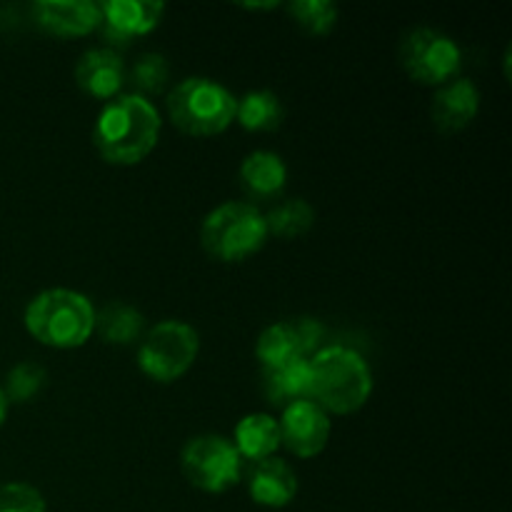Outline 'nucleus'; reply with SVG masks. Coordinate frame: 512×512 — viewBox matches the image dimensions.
Wrapping results in <instances>:
<instances>
[{"label":"nucleus","mask_w":512,"mask_h":512,"mask_svg":"<svg viewBox=\"0 0 512 512\" xmlns=\"http://www.w3.org/2000/svg\"><path fill=\"white\" fill-rule=\"evenodd\" d=\"M95 330L103 343L130 345L143 338L145 318L138 308L115 300V303L105 305L100 313H95Z\"/></svg>","instance_id":"nucleus-18"},{"label":"nucleus","mask_w":512,"mask_h":512,"mask_svg":"<svg viewBox=\"0 0 512 512\" xmlns=\"http://www.w3.org/2000/svg\"><path fill=\"white\" fill-rule=\"evenodd\" d=\"M100 25L110 50H120L140 35H148L163 20L165 5L155 0H105L98 3Z\"/></svg>","instance_id":"nucleus-9"},{"label":"nucleus","mask_w":512,"mask_h":512,"mask_svg":"<svg viewBox=\"0 0 512 512\" xmlns=\"http://www.w3.org/2000/svg\"><path fill=\"white\" fill-rule=\"evenodd\" d=\"M248 493L263 508H285L298 495V475L280 458L260 460L248 473Z\"/></svg>","instance_id":"nucleus-14"},{"label":"nucleus","mask_w":512,"mask_h":512,"mask_svg":"<svg viewBox=\"0 0 512 512\" xmlns=\"http://www.w3.org/2000/svg\"><path fill=\"white\" fill-rule=\"evenodd\" d=\"M263 215L265 225H268V235H275L280 240L303 238L315 225L313 205L303 198L280 200L278 205H273V210H268Z\"/></svg>","instance_id":"nucleus-20"},{"label":"nucleus","mask_w":512,"mask_h":512,"mask_svg":"<svg viewBox=\"0 0 512 512\" xmlns=\"http://www.w3.org/2000/svg\"><path fill=\"white\" fill-rule=\"evenodd\" d=\"M200 338L188 323L163 320L143 335L138 348V368L155 383H175L193 368Z\"/></svg>","instance_id":"nucleus-6"},{"label":"nucleus","mask_w":512,"mask_h":512,"mask_svg":"<svg viewBox=\"0 0 512 512\" xmlns=\"http://www.w3.org/2000/svg\"><path fill=\"white\" fill-rule=\"evenodd\" d=\"M8 400H5V395H3V388H0V428H3V423H5V418H8Z\"/></svg>","instance_id":"nucleus-27"},{"label":"nucleus","mask_w":512,"mask_h":512,"mask_svg":"<svg viewBox=\"0 0 512 512\" xmlns=\"http://www.w3.org/2000/svg\"><path fill=\"white\" fill-rule=\"evenodd\" d=\"M128 70L118 50L95 48L80 55L75 65V83L95 100H113L123 90Z\"/></svg>","instance_id":"nucleus-12"},{"label":"nucleus","mask_w":512,"mask_h":512,"mask_svg":"<svg viewBox=\"0 0 512 512\" xmlns=\"http://www.w3.org/2000/svg\"><path fill=\"white\" fill-rule=\"evenodd\" d=\"M235 98L223 83L213 78H185L170 90L168 115L175 128L193 138H213L225 133L235 120Z\"/></svg>","instance_id":"nucleus-4"},{"label":"nucleus","mask_w":512,"mask_h":512,"mask_svg":"<svg viewBox=\"0 0 512 512\" xmlns=\"http://www.w3.org/2000/svg\"><path fill=\"white\" fill-rule=\"evenodd\" d=\"M33 18L50 35L83 38L100 25V8L90 0H38Z\"/></svg>","instance_id":"nucleus-11"},{"label":"nucleus","mask_w":512,"mask_h":512,"mask_svg":"<svg viewBox=\"0 0 512 512\" xmlns=\"http://www.w3.org/2000/svg\"><path fill=\"white\" fill-rule=\"evenodd\" d=\"M263 393L273 408H290L313 395V370L308 358H295L280 368L263 370Z\"/></svg>","instance_id":"nucleus-16"},{"label":"nucleus","mask_w":512,"mask_h":512,"mask_svg":"<svg viewBox=\"0 0 512 512\" xmlns=\"http://www.w3.org/2000/svg\"><path fill=\"white\" fill-rule=\"evenodd\" d=\"M265 215L253 203H223L210 210L200 228V243L220 263H243L268 243Z\"/></svg>","instance_id":"nucleus-5"},{"label":"nucleus","mask_w":512,"mask_h":512,"mask_svg":"<svg viewBox=\"0 0 512 512\" xmlns=\"http://www.w3.org/2000/svg\"><path fill=\"white\" fill-rule=\"evenodd\" d=\"M25 330L55 350L80 348L95 330V308L83 293L50 288L35 295L25 308Z\"/></svg>","instance_id":"nucleus-2"},{"label":"nucleus","mask_w":512,"mask_h":512,"mask_svg":"<svg viewBox=\"0 0 512 512\" xmlns=\"http://www.w3.org/2000/svg\"><path fill=\"white\" fill-rule=\"evenodd\" d=\"M480 113V90L473 80L455 78L450 83L440 85L435 93L430 115H433L435 128L443 133H460L468 128Z\"/></svg>","instance_id":"nucleus-13"},{"label":"nucleus","mask_w":512,"mask_h":512,"mask_svg":"<svg viewBox=\"0 0 512 512\" xmlns=\"http://www.w3.org/2000/svg\"><path fill=\"white\" fill-rule=\"evenodd\" d=\"M330 418L313 400H300L283 410L280 420V445L295 458H315L328 448Z\"/></svg>","instance_id":"nucleus-10"},{"label":"nucleus","mask_w":512,"mask_h":512,"mask_svg":"<svg viewBox=\"0 0 512 512\" xmlns=\"http://www.w3.org/2000/svg\"><path fill=\"white\" fill-rule=\"evenodd\" d=\"M400 63L420 85H445L460 73L463 53L450 35L433 28H415L400 43Z\"/></svg>","instance_id":"nucleus-8"},{"label":"nucleus","mask_w":512,"mask_h":512,"mask_svg":"<svg viewBox=\"0 0 512 512\" xmlns=\"http://www.w3.org/2000/svg\"><path fill=\"white\" fill-rule=\"evenodd\" d=\"M0 512H48V508L33 485L10 483L0 488Z\"/></svg>","instance_id":"nucleus-25"},{"label":"nucleus","mask_w":512,"mask_h":512,"mask_svg":"<svg viewBox=\"0 0 512 512\" xmlns=\"http://www.w3.org/2000/svg\"><path fill=\"white\" fill-rule=\"evenodd\" d=\"M310 370H313L310 400L328 415L358 413L373 393V373L365 358L343 345L318 350L310 360Z\"/></svg>","instance_id":"nucleus-3"},{"label":"nucleus","mask_w":512,"mask_h":512,"mask_svg":"<svg viewBox=\"0 0 512 512\" xmlns=\"http://www.w3.org/2000/svg\"><path fill=\"white\" fill-rule=\"evenodd\" d=\"M45 380H48V375H45V370L38 363H18L10 370L8 378H5V400H8V405L33 403L40 395V390L45 388Z\"/></svg>","instance_id":"nucleus-23"},{"label":"nucleus","mask_w":512,"mask_h":512,"mask_svg":"<svg viewBox=\"0 0 512 512\" xmlns=\"http://www.w3.org/2000/svg\"><path fill=\"white\" fill-rule=\"evenodd\" d=\"M168 75H170V68H168V60L163 58L160 53H145L140 55L138 60H135L133 70H130V80H133V85L138 88L140 98H148V95H158L160 90L165 88V83H168Z\"/></svg>","instance_id":"nucleus-24"},{"label":"nucleus","mask_w":512,"mask_h":512,"mask_svg":"<svg viewBox=\"0 0 512 512\" xmlns=\"http://www.w3.org/2000/svg\"><path fill=\"white\" fill-rule=\"evenodd\" d=\"M160 113L148 98L128 93L108 100L93 128V145L110 165H138L155 150Z\"/></svg>","instance_id":"nucleus-1"},{"label":"nucleus","mask_w":512,"mask_h":512,"mask_svg":"<svg viewBox=\"0 0 512 512\" xmlns=\"http://www.w3.org/2000/svg\"><path fill=\"white\" fill-rule=\"evenodd\" d=\"M285 183H288V168L278 153L255 150L245 155L240 165V185L250 200H258V203L275 200L285 190Z\"/></svg>","instance_id":"nucleus-15"},{"label":"nucleus","mask_w":512,"mask_h":512,"mask_svg":"<svg viewBox=\"0 0 512 512\" xmlns=\"http://www.w3.org/2000/svg\"><path fill=\"white\" fill-rule=\"evenodd\" d=\"M233 445L240 458L253 460V463L273 458L275 450L280 448V423L268 413L245 415L235 425Z\"/></svg>","instance_id":"nucleus-17"},{"label":"nucleus","mask_w":512,"mask_h":512,"mask_svg":"<svg viewBox=\"0 0 512 512\" xmlns=\"http://www.w3.org/2000/svg\"><path fill=\"white\" fill-rule=\"evenodd\" d=\"M288 13L310 35H328L338 23V5L328 0H293Z\"/></svg>","instance_id":"nucleus-22"},{"label":"nucleus","mask_w":512,"mask_h":512,"mask_svg":"<svg viewBox=\"0 0 512 512\" xmlns=\"http://www.w3.org/2000/svg\"><path fill=\"white\" fill-rule=\"evenodd\" d=\"M255 358L260 360L263 370L280 368L295 358H305L300 353L298 338H295L293 323H275L260 333L258 345H255Z\"/></svg>","instance_id":"nucleus-21"},{"label":"nucleus","mask_w":512,"mask_h":512,"mask_svg":"<svg viewBox=\"0 0 512 512\" xmlns=\"http://www.w3.org/2000/svg\"><path fill=\"white\" fill-rule=\"evenodd\" d=\"M180 468L193 488L220 495L240 483L243 458L223 435H198L183 448Z\"/></svg>","instance_id":"nucleus-7"},{"label":"nucleus","mask_w":512,"mask_h":512,"mask_svg":"<svg viewBox=\"0 0 512 512\" xmlns=\"http://www.w3.org/2000/svg\"><path fill=\"white\" fill-rule=\"evenodd\" d=\"M295 330V338H298L300 345V353L308 358L310 353H318L320 343L325 338V328L313 318H298V320H290Z\"/></svg>","instance_id":"nucleus-26"},{"label":"nucleus","mask_w":512,"mask_h":512,"mask_svg":"<svg viewBox=\"0 0 512 512\" xmlns=\"http://www.w3.org/2000/svg\"><path fill=\"white\" fill-rule=\"evenodd\" d=\"M285 118L283 103L270 90H253L235 103V120L250 133H273Z\"/></svg>","instance_id":"nucleus-19"}]
</instances>
